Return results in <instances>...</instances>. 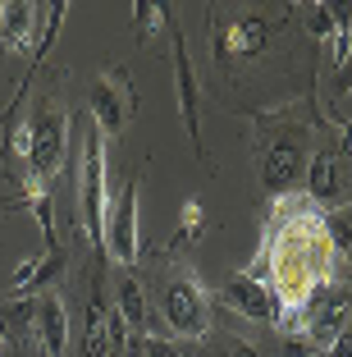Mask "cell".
Wrapping results in <instances>:
<instances>
[{
    "instance_id": "9a60e30c",
    "label": "cell",
    "mask_w": 352,
    "mask_h": 357,
    "mask_svg": "<svg viewBox=\"0 0 352 357\" xmlns=\"http://www.w3.org/2000/svg\"><path fill=\"white\" fill-rule=\"evenodd\" d=\"M37 28H46V5H28V0L0 5V46L5 51H37Z\"/></svg>"
},
{
    "instance_id": "52a82bcc",
    "label": "cell",
    "mask_w": 352,
    "mask_h": 357,
    "mask_svg": "<svg viewBox=\"0 0 352 357\" xmlns=\"http://www.w3.org/2000/svg\"><path fill=\"white\" fill-rule=\"evenodd\" d=\"M343 165H348V151L343 142H321L307 160V174H302V197L311 206H321L325 215L330 211H343L352 202V183L343 178Z\"/></svg>"
},
{
    "instance_id": "7c38bea8",
    "label": "cell",
    "mask_w": 352,
    "mask_h": 357,
    "mask_svg": "<svg viewBox=\"0 0 352 357\" xmlns=\"http://www.w3.org/2000/svg\"><path fill=\"white\" fill-rule=\"evenodd\" d=\"M220 303L234 307V312L247 316V321H261V326H275V330H280L284 307H280V298H275V289H270L266 280H257V275H247V271L229 275L224 289H220Z\"/></svg>"
},
{
    "instance_id": "8992f818",
    "label": "cell",
    "mask_w": 352,
    "mask_h": 357,
    "mask_svg": "<svg viewBox=\"0 0 352 357\" xmlns=\"http://www.w3.org/2000/svg\"><path fill=\"white\" fill-rule=\"evenodd\" d=\"M266 19L252 10L243 14H220L211 10V55H215L220 69H234L238 60H257L261 51H266Z\"/></svg>"
},
{
    "instance_id": "4fadbf2b",
    "label": "cell",
    "mask_w": 352,
    "mask_h": 357,
    "mask_svg": "<svg viewBox=\"0 0 352 357\" xmlns=\"http://www.w3.org/2000/svg\"><path fill=\"white\" fill-rule=\"evenodd\" d=\"M78 357H110V298H105V257H96L92 284H87V316Z\"/></svg>"
},
{
    "instance_id": "2e32d148",
    "label": "cell",
    "mask_w": 352,
    "mask_h": 357,
    "mask_svg": "<svg viewBox=\"0 0 352 357\" xmlns=\"http://www.w3.org/2000/svg\"><path fill=\"white\" fill-rule=\"evenodd\" d=\"M114 316L128 326V335H151V307H146V289L137 275H119L114 280Z\"/></svg>"
},
{
    "instance_id": "5bb4252c",
    "label": "cell",
    "mask_w": 352,
    "mask_h": 357,
    "mask_svg": "<svg viewBox=\"0 0 352 357\" xmlns=\"http://www.w3.org/2000/svg\"><path fill=\"white\" fill-rule=\"evenodd\" d=\"M32 335L42 344V357L69 353V307H64L60 289H42L32 298Z\"/></svg>"
},
{
    "instance_id": "44dd1931",
    "label": "cell",
    "mask_w": 352,
    "mask_h": 357,
    "mask_svg": "<svg viewBox=\"0 0 352 357\" xmlns=\"http://www.w3.org/2000/svg\"><path fill=\"white\" fill-rule=\"evenodd\" d=\"M142 357H183V348L165 335H142Z\"/></svg>"
},
{
    "instance_id": "ac0fdd59",
    "label": "cell",
    "mask_w": 352,
    "mask_h": 357,
    "mask_svg": "<svg viewBox=\"0 0 352 357\" xmlns=\"http://www.w3.org/2000/svg\"><path fill=\"white\" fill-rule=\"evenodd\" d=\"M201 234H206V206H201L197 197H188L183 211H178V234H174V248H192V243H201Z\"/></svg>"
},
{
    "instance_id": "7402d4cb",
    "label": "cell",
    "mask_w": 352,
    "mask_h": 357,
    "mask_svg": "<svg viewBox=\"0 0 352 357\" xmlns=\"http://www.w3.org/2000/svg\"><path fill=\"white\" fill-rule=\"evenodd\" d=\"M325 353H330V357H352V321L339 330V339H334V344L325 348Z\"/></svg>"
},
{
    "instance_id": "d6986e66",
    "label": "cell",
    "mask_w": 352,
    "mask_h": 357,
    "mask_svg": "<svg viewBox=\"0 0 352 357\" xmlns=\"http://www.w3.org/2000/svg\"><path fill=\"white\" fill-rule=\"evenodd\" d=\"M133 23H137V37H151V32L169 28V14L155 0H133Z\"/></svg>"
},
{
    "instance_id": "9c48e42d",
    "label": "cell",
    "mask_w": 352,
    "mask_h": 357,
    "mask_svg": "<svg viewBox=\"0 0 352 357\" xmlns=\"http://www.w3.org/2000/svg\"><path fill=\"white\" fill-rule=\"evenodd\" d=\"M133 87H128L124 69H101L87 87V115H92L96 133L101 137H119L133 119Z\"/></svg>"
},
{
    "instance_id": "3957f363",
    "label": "cell",
    "mask_w": 352,
    "mask_h": 357,
    "mask_svg": "<svg viewBox=\"0 0 352 357\" xmlns=\"http://www.w3.org/2000/svg\"><path fill=\"white\" fill-rule=\"evenodd\" d=\"M23 133H28L23 169L37 174L42 183H51L64 169V160H69V110L60 105V96H37L28 119H23Z\"/></svg>"
},
{
    "instance_id": "7a4b0ae2",
    "label": "cell",
    "mask_w": 352,
    "mask_h": 357,
    "mask_svg": "<svg viewBox=\"0 0 352 357\" xmlns=\"http://www.w3.org/2000/svg\"><path fill=\"white\" fill-rule=\"evenodd\" d=\"M160 321L188 344H201L215 330V298L206 294V284L197 280L192 266H174L160 284Z\"/></svg>"
},
{
    "instance_id": "ffe728a7",
    "label": "cell",
    "mask_w": 352,
    "mask_h": 357,
    "mask_svg": "<svg viewBox=\"0 0 352 357\" xmlns=\"http://www.w3.org/2000/svg\"><path fill=\"white\" fill-rule=\"evenodd\" d=\"M280 357H321V348L311 344L302 330H293V335H284V344H280Z\"/></svg>"
},
{
    "instance_id": "ba28073f",
    "label": "cell",
    "mask_w": 352,
    "mask_h": 357,
    "mask_svg": "<svg viewBox=\"0 0 352 357\" xmlns=\"http://www.w3.org/2000/svg\"><path fill=\"white\" fill-rule=\"evenodd\" d=\"M105 261L133 271L142 261V229H137V174L124 178L119 197L105 211Z\"/></svg>"
},
{
    "instance_id": "e0dca14e",
    "label": "cell",
    "mask_w": 352,
    "mask_h": 357,
    "mask_svg": "<svg viewBox=\"0 0 352 357\" xmlns=\"http://www.w3.org/2000/svg\"><path fill=\"white\" fill-rule=\"evenodd\" d=\"M60 271H64V248H46L42 257H32V261H23L19 271H14V280H10V294L14 298H23V294H42V289H51V280H60Z\"/></svg>"
},
{
    "instance_id": "277c9868",
    "label": "cell",
    "mask_w": 352,
    "mask_h": 357,
    "mask_svg": "<svg viewBox=\"0 0 352 357\" xmlns=\"http://www.w3.org/2000/svg\"><path fill=\"white\" fill-rule=\"evenodd\" d=\"M78 215H83V234L92 238L96 257H105V211H110V188H105V137L96 133V124H87L78 133Z\"/></svg>"
},
{
    "instance_id": "5b68a950",
    "label": "cell",
    "mask_w": 352,
    "mask_h": 357,
    "mask_svg": "<svg viewBox=\"0 0 352 357\" xmlns=\"http://www.w3.org/2000/svg\"><path fill=\"white\" fill-rule=\"evenodd\" d=\"M311 128L316 124H298V128H280V133L261 142V192L270 202L289 197L293 188H302V174H307V160H311Z\"/></svg>"
},
{
    "instance_id": "8fae6325",
    "label": "cell",
    "mask_w": 352,
    "mask_h": 357,
    "mask_svg": "<svg viewBox=\"0 0 352 357\" xmlns=\"http://www.w3.org/2000/svg\"><path fill=\"white\" fill-rule=\"evenodd\" d=\"M348 321H352V294H348V284L334 280V284H325L321 294L311 298V307L302 312V326L298 330L325 353V348L339 339V330L348 326Z\"/></svg>"
},
{
    "instance_id": "6da1fadb",
    "label": "cell",
    "mask_w": 352,
    "mask_h": 357,
    "mask_svg": "<svg viewBox=\"0 0 352 357\" xmlns=\"http://www.w3.org/2000/svg\"><path fill=\"white\" fill-rule=\"evenodd\" d=\"M247 275H257L275 289L284 307L280 330L293 335L302 326V312L311 307V298L339 275V252H334L330 229H325V211L311 206L307 197H293V192L270 202L266 234H261L257 261L247 266Z\"/></svg>"
},
{
    "instance_id": "603a6c76",
    "label": "cell",
    "mask_w": 352,
    "mask_h": 357,
    "mask_svg": "<svg viewBox=\"0 0 352 357\" xmlns=\"http://www.w3.org/2000/svg\"><path fill=\"white\" fill-rule=\"evenodd\" d=\"M5 211H23V202H14V197H0V215Z\"/></svg>"
},
{
    "instance_id": "30bf717a",
    "label": "cell",
    "mask_w": 352,
    "mask_h": 357,
    "mask_svg": "<svg viewBox=\"0 0 352 357\" xmlns=\"http://www.w3.org/2000/svg\"><path fill=\"white\" fill-rule=\"evenodd\" d=\"M169 46H174V92H178V115H183L188 128V142L206 160V137H201V83H197V69H192V55H188L183 32L169 23ZM211 165V160H206Z\"/></svg>"
}]
</instances>
